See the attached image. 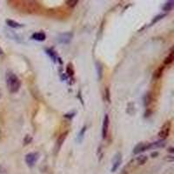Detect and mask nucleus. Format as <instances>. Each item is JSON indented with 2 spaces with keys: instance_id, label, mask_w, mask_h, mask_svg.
Here are the masks:
<instances>
[{
  "instance_id": "obj_1",
  "label": "nucleus",
  "mask_w": 174,
  "mask_h": 174,
  "mask_svg": "<svg viewBox=\"0 0 174 174\" xmlns=\"http://www.w3.org/2000/svg\"><path fill=\"white\" fill-rule=\"evenodd\" d=\"M5 81H6L7 88L10 93H16L19 91L21 87V82L19 78H17V75L14 74L12 71H8L6 73Z\"/></svg>"
},
{
  "instance_id": "obj_2",
  "label": "nucleus",
  "mask_w": 174,
  "mask_h": 174,
  "mask_svg": "<svg viewBox=\"0 0 174 174\" xmlns=\"http://www.w3.org/2000/svg\"><path fill=\"white\" fill-rule=\"evenodd\" d=\"M39 158V153L35 152H30L26 155V163L29 167H33L36 163L38 162Z\"/></svg>"
},
{
  "instance_id": "obj_3",
  "label": "nucleus",
  "mask_w": 174,
  "mask_h": 174,
  "mask_svg": "<svg viewBox=\"0 0 174 174\" xmlns=\"http://www.w3.org/2000/svg\"><path fill=\"white\" fill-rule=\"evenodd\" d=\"M171 128H172V123L170 121H166L162 125L161 129L158 132V137L161 139H165L170 134L171 131Z\"/></svg>"
},
{
  "instance_id": "obj_4",
  "label": "nucleus",
  "mask_w": 174,
  "mask_h": 174,
  "mask_svg": "<svg viewBox=\"0 0 174 174\" xmlns=\"http://www.w3.org/2000/svg\"><path fill=\"white\" fill-rule=\"evenodd\" d=\"M73 38V33L72 32H64L58 35L57 40L59 44H69Z\"/></svg>"
},
{
  "instance_id": "obj_5",
  "label": "nucleus",
  "mask_w": 174,
  "mask_h": 174,
  "mask_svg": "<svg viewBox=\"0 0 174 174\" xmlns=\"http://www.w3.org/2000/svg\"><path fill=\"white\" fill-rule=\"evenodd\" d=\"M121 163H122L121 153H120V152H118V153L115 154V156L113 157L112 165L111 171H112V172H115L118 169V167H119V165H121Z\"/></svg>"
},
{
  "instance_id": "obj_6",
  "label": "nucleus",
  "mask_w": 174,
  "mask_h": 174,
  "mask_svg": "<svg viewBox=\"0 0 174 174\" xmlns=\"http://www.w3.org/2000/svg\"><path fill=\"white\" fill-rule=\"evenodd\" d=\"M151 146L149 143H139L138 144L134 149H133V153L134 154H139L141 152H144L146 150H150Z\"/></svg>"
},
{
  "instance_id": "obj_7",
  "label": "nucleus",
  "mask_w": 174,
  "mask_h": 174,
  "mask_svg": "<svg viewBox=\"0 0 174 174\" xmlns=\"http://www.w3.org/2000/svg\"><path fill=\"white\" fill-rule=\"evenodd\" d=\"M109 124H110L109 116L107 114H105L104 117V120H103V125H102V137H103V139L107 138V134H108V130H109Z\"/></svg>"
},
{
  "instance_id": "obj_8",
  "label": "nucleus",
  "mask_w": 174,
  "mask_h": 174,
  "mask_svg": "<svg viewBox=\"0 0 174 174\" xmlns=\"http://www.w3.org/2000/svg\"><path fill=\"white\" fill-rule=\"evenodd\" d=\"M4 33L6 35V37H8L10 39L15 40V41H17V42H22V38H21L16 32H14L13 31H11V30H10V29H5V30H4Z\"/></svg>"
},
{
  "instance_id": "obj_9",
  "label": "nucleus",
  "mask_w": 174,
  "mask_h": 174,
  "mask_svg": "<svg viewBox=\"0 0 174 174\" xmlns=\"http://www.w3.org/2000/svg\"><path fill=\"white\" fill-rule=\"evenodd\" d=\"M67 135H68V131H64V132L61 133L60 135H59V137L58 138V140H57V144H56V145H57V150H58V151H59V150H60L62 145L64 144V140L66 139Z\"/></svg>"
},
{
  "instance_id": "obj_10",
  "label": "nucleus",
  "mask_w": 174,
  "mask_h": 174,
  "mask_svg": "<svg viewBox=\"0 0 174 174\" xmlns=\"http://www.w3.org/2000/svg\"><path fill=\"white\" fill-rule=\"evenodd\" d=\"M32 39L36 40V41H44L45 38H46V35L43 32H36L33 33L31 37Z\"/></svg>"
},
{
  "instance_id": "obj_11",
  "label": "nucleus",
  "mask_w": 174,
  "mask_h": 174,
  "mask_svg": "<svg viewBox=\"0 0 174 174\" xmlns=\"http://www.w3.org/2000/svg\"><path fill=\"white\" fill-rule=\"evenodd\" d=\"M45 52H46V53L51 57V58L53 60V62H55V63H56V62H59L60 64H62V62H61L60 60V58L57 55L56 52H54L52 49H46Z\"/></svg>"
},
{
  "instance_id": "obj_12",
  "label": "nucleus",
  "mask_w": 174,
  "mask_h": 174,
  "mask_svg": "<svg viewBox=\"0 0 174 174\" xmlns=\"http://www.w3.org/2000/svg\"><path fill=\"white\" fill-rule=\"evenodd\" d=\"M5 23H6L7 26L11 27V28H14V29H18V28H21V27H24V25H21V24L17 23L14 20H11V19H6Z\"/></svg>"
},
{
  "instance_id": "obj_13",
  "label": "nucleus",
  "mask_w": 174,
  "mask_h": 174,
  "mask_svg": "<svg viewBox=\"0 0 174 174\" xmlns=\"http://www.w3.org/2000/svg\"><path fill=\"white\" fill-rule=\"evenodd\" d=\"M150 146H151V149H154V148H160L164 147L165 146V139H160V140H158L154 143H150Z\"/></svg>"
},
{
  "instance_id": "obj_14",
  "label": "nucleus",
  "mask_w": 174,
  "mask_h": 174,
  "mask_svg": "<svg viewBox=\"0 0 174 174\" xmlns=\"http://www.w3.org/2000/svg\"><path fill=\"white\" fill-rule=\"evenodd\" d=\"M152 102V95L151 92H148V93H146V95L143 97V103H144V105L146 107Z\"/></svg>"
},
{
  "instance_id": "obj_15",
  "label": "nucleus",
  "mask_w": 174,
  "mask_h": 174,
  "mask_svg": "<svg viewBox=\"0 0 174 174\" xmlns=\"http://www.w3.org/2000/svg\"><path fill=\"white\" fill-rule=\"evenodd\" d=\"M173 59H174L173 48H172V49H171V51H170L169 55H168V56H167V57L165 58V60H164V64H172V63Z\"/></svg>"
},
{
  "instance_id": "obj_16",
  "label": "nucleus",
  "mask_w": 174,
  "mask_h": 174,
  "mask_svg": "<svg viewBox=\"0 0 174 174\" xmlns=\"http://www.w3.org/2000/svg\"><path fill=\"white\" fill-rule=\"evenodd\" d=\"M148 157L145 156V155H140V156L137 157V158L135 159V161L137 162L138 165H145L146 162L147 161Z\"/></svg>"
},
{
  "instance_id": "obj_17",
  "label": "nucleus",
  "mask_w": 174,
  "mask_h": 174,
  "mask_svg": "<svg viewBox=\"0 0 174 174\" xmlns=\"http://www.w3.org/2000/svg\"><path fill=\"white\" fill-rule=\"evenodd\" d=\"M174 6V1H168V2H166L165 4H164V6H163V10L164 11H170V10H172V8H173Z\"/></svg>"
},
{
  "instance_id": "obj_18",
  "label": "nucleus",
  "mask_w": 174,
  "mask_h": 174,
  "mask_svg": "<svg viewBox=\"0 0 174 174\" xmlns=\"http://www.w3.org/2000/svg\"><path fill=\"white\" fill-rule=\"evenodd\" d=\"M164 69H165V66H160V67H158V68L154 71V73H153V78H154V79H158V78H160V77L162 76V73H163Z\"/></svg>"
},
{
  "instance_id": "obj_19",
  "label": "nucleus",
  "mask_w": 174,
  "mask_h": 174,
  "mask_svg": "<svg viewBox=\"0 0 174 174\" xmlns=\"http://www.w3.org/2000/svg\"><path fill=\"white\" fill-rule=\"evenodd\" d=\"M86 131V125H85V126L81 129V130L79 131V133H78V137H77V141H78V143H81L82 140L84 139Z\"/></svg>"
},
{
  "instance_id": "obj_20",
  "label": "nucleus",
  "mask_w": 174,
  "mask_h": 174,
  "mask_svg": "<svg viewBox=\"0 0 174 174\" xmlns=\"http://www.w3.org/2000/svg\"><path fill=\"white\" fill-rule=\"evenodd\" d=\"M166 16V14H159V15H157L156 17L153 18V20L152 21V23L150 24V26H153L154 24H156L157 22H158L159 20H161L163 17H165Z\"/></svg>"
},
{
  "instance_id": "obj_21",
  "label": "nucleus",
  "mask_w": 174,
  "mask_h": 174,
  "mask_svg": "<svg viewBox=\"0 0 174 174\" xmlns=\"http://www.w3.org/2000/svg\"><path fill=\"white\" fill-rule=\"evenodd\" d=\"M66 73L70 77L74 75V69H73V66H72L71 64H68V65L66 67Z\"/></svg>"
},
{
  "instance_id": "obj_22",
  "label": "nucleus",
  "mask_w": 174,
  "mask_h": 174,
  "mask_svg": "<svg viewBox=\"0 0 174 174\" xmlns=\"http://www.w3.org/2000/svg\"><path fill=\"white\" fill-rule=\"evenodd\" d=\"M97 72H98V79H101L102 72H103V67L100 64V63H97Z\"/></svg>"
},
{
  "instance_id": "obj_23",
  "label": "nucleus",
  "mask_w": 174,
  "mask_h": 174,
  "mask_svg": "<svg viewBox=\"0 0 174 174\" xmlns=\"http://www.w3.org/2000/svg\"><path fill=\"white\" fill-rule=\"evenodd\" d=\"M78 0H70V1H66V4L70 6V7H75L78 4Z\"/></svg>"
},
{
  "instance_id": "obj_24",
  "label": "nucleus",
  "mask_w": 174,
  "mask_h": 174,
  "mask_svg": "<svg viewBox=\"0 0 174 174\" xmlns=\"http://www.w3.org/2000/svg\"><path fill=\"white\" fill-rule=\"evenodd\" d=\"M32 138L30 135H26V138L24 139V143H25V145L30 144V143L32 142Z\"/></svg>"
},
{
  "instance_id": "obj_25",
  "label": "nucleus",
  "mask_w": 174,
  "mask_h": 174,
  "mask_svg": "<svg viewBox=\"0 0 174 174\" xmlns=\"http://www.w3.org/2000/svg\"><path fill=\"white\" fill-rule=\"evenodd\" d=\"M105 95H106V99H107V101L110 102V92H109V89H108V88H106V90H105Z\"/></svg>"
},
{
  "instance_id": "obj_26",
  "label": "nucleus",
  "mask_w": 174,
  "mask_h": 174,
  "mask_svg": "<svg viewBox=\"0 0 174 174\" xmlns=\"http://www.w3.org/2000/svg\"><path fill=\"white\" fill-rule=\"evenodd\" d=\"M74 116H75V112L67 113V114H65V115H64V118H73Z\"/></svg>"
},
{
  "instance_id": "obj_27",
  "label": "nucleus",
  "mask_w": 174,
  "mask_h": 174,
  "mask_svg": "<svg viewBox=\"0 0 174 174\" xmlns=\"http://www.w3.org/2000/svg\"><path fill=\"white\" fill-rule=\"evenodd\" d=\"M4 54V51L2 50V48L0 47V55H3Z\"/></svg>"
},
{
  "instance_id": "obj_28",
  "label": "nucleus",
  "mask_w": 174,
  "mask_h": 174,
  "mask_svg": "<svg viewBox=\"0 0 174 174\" xmlns=\"http://www.w3.org/2000/svg\"><path fill=\"white\" fill-rule=\"evenodd\" d=\"M156 155H158V152H154V153H152V158L154 156H156Z\"/></svg>"
},
{
  "instance_id": "obj_29",
  "label": "nucleus",
  "mask_w": 174,
  "mask_h": 174,
  "mask_svg": "<svg viewBox=\"0 0 174 174\" xmlns=\"http://www.w3.org/2000/svg\"><path fill=\"white\" fill-rule=\"evenodd\" d=\"M0 98H1V92H0Z\"/></svg>"
}]
</instances>
